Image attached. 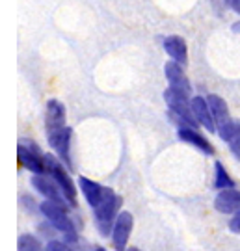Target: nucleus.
<instances>
[{
    "instance_id": "f257e3e1",
    "label": "nucleus",
    "mask_w": 240,
    "mask_h": 251,
    "mask_svg": "<svg viewBox=\"0 0 240 251\" xmlns=\"http://www.w3.org/2000/svg\"><path fill=\"white\" fill-rule=\"evenodd\" d=\"M123 199L117 196L112 188H105V194L99 201V205L93 208L95 212V225H97L99 233L103 236H108L112 233L114 224H116L117 216H119V208H121Z\"/></svg>"
},
{
    "instance_id": "f03ea898",
    "label": "nucleus",
    "mask_w": 240,
    "mask_h": 251,
    "mask_svg": "<svg viewBox=\"0 0 240 251\" xmlns=\"http://www.w3.org/2000/svg\"><path fill=\"white\" fill-rule=\"evenodd\" d=\"M39 210H41V214L54 225V229H58V231L65 236V242L75 244L77 240H79L75 224L71 222V218L67 216V208H65V206L58 205V203H54V201H49V199H47L45 203H41Z\"/></svg>"
},
{
    "instance_id": "7ed1b4c3",
    "label": "nucleus",
    "mask_w": 240,
    "mask_h": 251,
    "mask_svg": "<svg viewBox=\"0 0 240 251\" xmlns=\"http://www.w3.org/2000/svg\"><path fill=\"white\" fill-rule=\"evenodd\" d=\"M188 97L190 95L175 90V88H168L164 91V99H166V104L169 106L171 116L175 117L181 125H190L196 128L199 123H197L194 110H192V99H188Z\"/></svg>"
},
{
    "instance_id": "20e7f679",
    "label": "nucleus",
    "mask_w": 240,
    "mask_h": 251,
    "mask_svg": "<svg viewBox=\"0 0 240 251\" xmlns=\"http://www.w3.org/2000/svg\"><path fill=\"white\" fill-rule=\"evenodd\" d=\"M45 173L56 180V184L62 188L67 203L71 206L77 205V188H75V182L71 180L67 170L63 168V162L58 160L54 154H45Z\"/></svg>"
},
{
    "instance_id": "39448f33",
    "label": "nucleus",
    "mask_w": 240,
    "mask_h": 251,
    "mask_svg": "<svg viewBox=\"0 0 240 251\" xmlns=\"http://www.w3.org/2000/svg\"><path fill=\"white\" fill-rule=\"evenodd\" d=\"M17 156L19 162L30 170L34 175H43L45 173V154L39 149H37L36 144L28 142V140H23L17 147Z\"/></svg>"
},
{
    "instance_id": "423d86ee",
    "label": "nucleus",
    "mask_w": 240,
    "mask_h": 251,
    "mask_svg": "<svg viewBox=\"0 0 240 251\" xmlns=\"http://www.w3.org/2000/svg\"><path fill=\"white\" fill-rule=\"evenodd\" d=\"M32 184H34V188L45 196V198L49 199V201H54V203H58V205L65 206V196H63L62 188L56 184V180L53 177H49V175H34L32 177ZM67 208V206H65Z\"/></svg>"
},
{
    "instance_id": "0eeeda50",
    "label": "nucleus",
    "mask_w": 240,
    "mask_h": 251,
    "mask_svg": "<svg viewBox=\"0 0 240 251\" xmlns=\"http://www.w3.org/2000/svg\"><path fill=\"white\" fill-rule=\"evenodd\" d=\"M47 140H49V145L56 151L58 158H60L67 168H71V152H69V145H71V128H69V126H63L62 130H58V132L47 134Z\"/></svg>"
},
{
    "instance_id": "6e6552de",
    "label": "nucleus",
    "mask_w": 240,
    "mask_h": 251,
    "mask_svg": "<svg viewBox=\"0 0 240 251\" xmlns=\"http://www.w3.org/2000/svg\"><path fill=\"white\" fill-rule=\"evenodd\" d=\"M133 214L131 212H119L116 224H114V229H112V242H114V248L116 251H123L127 248V242H129V236H131V231H133Z\"/></svg>"
},
{
    "instance_id": "1a4fd4ad",
    "label": "nucleus",
    "mask_w": 240,
    "mask_h": 251,
    "mask_svg": "<svg viewBox=\"0 0 240 251\" xmlns=\"http://www.w3.org/2000/svg\"><path fill=\"white\" fill-rule=\"evenodd\" d=\"M63 126H65V106L56 99L47 100V110H45V130H47V134L58 132Z\"/></svg>"
},
{
    "instance_id": "9d476101",
    "label": "nucleus",
    "mask_w": 240,
    "mask_h": 251,
    "mask_svg": "<svg viewBox=\"0 0 240 251\" xmlns=\"http://www.w3.org/2000/svg\"><path fill=\"white\" fill-rule=\"evenodd\" d=\"M214 206L222 214H239L240 212V190L225 188L214 199Z\"/></svg>"
},
{
    "instance_id": "9b49d317",
    "label": "nucleus",
    "mask_w": 240,
    "mask_h": 251,
    "mask_svg": "<svg viewBox=\"0 0 240 251\" xmlns=\"http://www.w3.org/2000/svg\"><path fill=\"white\" fill-rule=\"evenodd\" d=\"M164 73H166V78L169 82V88H175V90L190 95L192 86H190V80L187 78V75L183 71V65L181 63L171 60V62H168L164 65Z\"/></svg>"
},
{
    "instance_id": "f8f14e48",
    "label": "nucleus",
    "mask_w": 240,
    "mask_h": 251,
    "mask_svg": "<svg viewBox=\"0 0 240 251\" xmlns=\"http://www.w3.org/2000/svg\"><path fill=\"white\" fill-rule=\"evenodd\" d=\"M192 110H194V116H196L199 125H203L209 132H218V126H216V121H214L213 112H211V106H209L207 99L194 97L192 99Z\"/></svg>"
},
{
    "instance_id": "ddd939ff",
    "label": "nucleus",
    "mask_w": 240,
    "mask_h": 251,
    "mask_svg": "<svg viewBox=\"0 0 240 251\" xmlns=\"http://www.w3.org/2000/svg\"><path fill=\"white\" fill-rule=\"evenodd\" d=\"M177 136H179V140H183V142H187V144L194 145V147H197L199 151H203L205 154H214V147L209 144L207 138H203L197 130H194V126L181 125L177 130Z\"/></svg>"
},
{
    "instance_id": "4468645a",
    "label": "nucleus",
    "mask_w": 240,
    "mask_h": 251,
    "mask_svg": "<svg viewBox=\"0 0 240 251\" xmlns=\"http://www.w3.org/2000/svg\"><path fill=\"white\" fill-rule=\"evenodd\" d=\"M164 50L168 54L169 58L173 60V62L181 63V65H185L188 62V47H187V41L183 39L181 36H168L164 39Z\"/></svg>"
},
{
    "instance_id": "2eb2a0df",
    "label": "nucleus",
    "mask_w": 240,
    "mask_h": 251,
    "mask_svg": "<svg viewBox=\"0 0 240 251\" xmlns=\"http://www.w3.org/2000/svg\"><path fill=\"white\" fill-rule=\"evenodd\" d=\"M218 134L225 144L229 145L231 152L240 160V121L231 119L229 123L218 128Z\"/></svg>"
},
{
    "instance_id": "dca6fc26",
    "label": "nucleus",
    "mask_w": 240,
    "mask_h": 251,
    "mask_svg": "<svg viewBox=\"0 0 240 251\" xmlns=\"http://www.w3.org/2000/svg\"><path fill=\"white\" fill-rule=\"evenodd\" d=\"M207 102H209V106H211V112H213V117H214V121H216V126H218V128L231 121L227 102H225L220 95H214V93H211V95L207 97Z\"/></svg>"
},
{
    "instance_id": "f3484780",
    "label": "nucleus",
    "mask_w": 240,
    "mask_h": 251,
    "mask_svg": "<svg viewBox=\"0 0 240 251\" xmlns=\"http://www.w3.org/2000/svg\"><path fill=\"white\" fill-rule=\"evenodd\" d=\"M79 184H80L82 194H84V198H86V201L89 203V206L95 208V206L99 205L101 198H103V194H105V186H101L99 182L89 180V179H86V177H80Z\"/></svg>"
},
{
    "instance_id": "a211bd4d",
    "label": "nucleus",
    "mask_w": 240,
    "mask_h": 251,
    "mask_svg": "<svg viewBox=\"0 0 240 251\" xmlns=\"http://www.w3.org/2000/svg\"><path fill=\"white\" fill-rule=\"evenodd\" d=\"M214 170H216V173H214V186H216V188L218 190L235 188V182H233V179L229 177V173L225 171V168H223L220 162L214 164Z\"/></svg>"
},
{
    "instance_id": "6ab92c4d",
    "label": "nucleus",
    "mask_w": 240,
    "mask_h": 251,
    "mask_svg": "<svg viewBox=\"0 0 240 251\" xmlns=\"http://www.w3.org/2000/svg\"><path fill=\"white\" fill-rule=\"evenodd\" d=\"M19 251H41V244L34 234H23L19 238Z\"/></svg>"
},
{
    "instance_id": "aec40b11",
    "label": "nucleus",
    "mask_w": 240,
    "mask_h": 251,
    "mask_svg": "<svg viewBox=\"0 0 240 251\" xmlns=\"http://www.w3.org/2000/svg\"><path fill=\"white\" fill-rule=\"evenodd\" d=\"M47 251H71L65 244L62 242H56V240H53V242L47 244Z\"/></svg>"
},
{
    "instance_id": "412c9836",
    "label": "nucleus",
    "mask_w": 240,
    "mask_h": 251,
    "mask_svg": "<svg viewBox=\"0 0 240 251\" xmlns=\"http://www.w3.org/2000/svg\"><path fill=\"white\" fill-rule=\"evenodd\" d=\"M229 229H231L233 233L240 234V212L231 218V222H229Z\"/></svg>"
},
{
    "instance_id": "4be33fe9",
    "label": "nucleus",
    "mask_w": 240,
    "mask_h": 251,
    "mask_svg": "<svg viewBox=\"0 0 240 251\" xmlns=\"http://www.w3.org/2000/svg\"><path fill=\"white\" fill-rule=\"evenodd\" d=\"M211 4H213V8L216 9L218 13H222L223 8L229 6V0H211Z\"/></svg>"
},
{
    "instance_id": "5701e85b",
    "label": "nucleus",
    "mask_w": 240,
    "mask_h": 251,
    "mask_svg": "<svg viewBox=\"0 0 240 251\" xmlns=\"http://www.w3.org/2000/svg\"><path fill=\"white\" fill-rule=\"evenodd\" d=\"M229 8L240 15V0H229Z\"/></svg>"
},
{
    "instance_id": "b1692460",
    "label": "nucleus",
    "mask_w": 240,
    "mask_h": 251,
    "mask_svg": "<svg viewBox=\"0 0 240 251\" xmlns=\"http://www.w3.org/2000/svg\"><path fill=\"white\" fill-rule=\"evenodd\" d=\"M233 30H235L237 34H240V21H239V23H235V25H233Z\"/></svg>"
},
{
    "instance_id": "393cba45",
    "label": "nucleus",
    "mask_w": 240,
    "mask_h": 251,
    "mask_svg": "<svg viewBox=\"0 0 240 251\" xmlns=\"http://www.w3.org/2000/svg\"><path fill=\"white\" fill-rule=\"evenodd\" d=\"M127 251H140L138 248H131V250H127Z\"/></svg>"
},
{
    "instance_id": "a878e982",
    "label": "nucleus",
    "mask_w": 240,
    "mask_h": 251,
    "mask_svg": "<svg viewBox=\"0 0 240 251\" xmlns=\"http://www.w3.org/2000/svg\"><path fill=\"white\" fill-rule=\"evenodd\" d=\"M95 251H107V250H105V248H97Z\"/></svg>"
}]
</instances>
